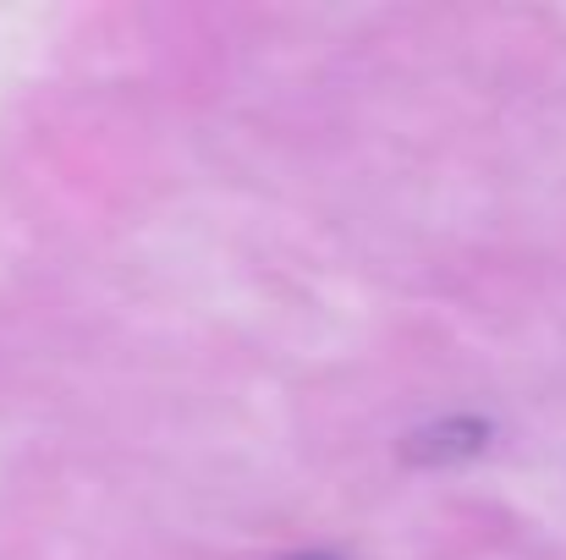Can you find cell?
<instances>
[{"label":"cell","mask_w":566,"mask_h":560,"mask_svg":"<svg viewBox=\"0 0 566 560\" xmlns=\"http://www.w3.org/2000/svg\"><path fill=\"white\" fill-rule=\"evenodd\" d=\"M490 440V423L484 418H440V423H423L401 440V456L412 467H446V462H468L473 451H484Z\"/></svg>","instance_id":"obj_1"},{"label":"cell","mask_w":566,"mask_h":560,"mask_svg":"<svg viewBox=\"0 0 566 560\" xmlns=\"http://www.w3.org/2000/svg\"><path fill=\"white\" fill-rule=\"evenodd\" d=\"M303 560H325V556H303Z\"/></svg>","instance_id":"obj_2"}]
</instances>
